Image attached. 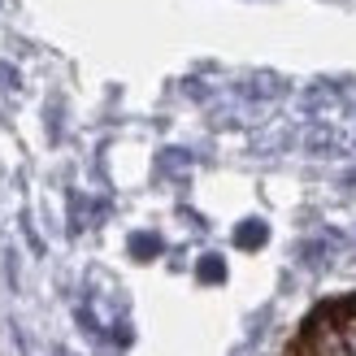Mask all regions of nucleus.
Returning <instances> with one entry per match:
<instances>
[{"label":"nucleus","mask_w":356,"mask_h":356,"mask_svg":"<svg viewBox=\"0 0 356 356\" xmlns=\"http://www.w3.org/2000/svg\"><path fill=\"white\" fill-rule=\"evenodd\" d=\"M339 334H343V352L356 356V309L352 313H339Z\"/></svg>","instance_id":"f257e3e1"},{"label":"nucleus","mask_w":356,"mask_h":356,"mask_svg":"<svg viewBox=\"0 0 356 356\" xmlns=\"http://www.w3.org/2000/svg\"><path fill=\"white\" fill-rule=\"evenodd\" d=\"M261 239H265V226H261V222H248V226L239 230V243H243V248H257Z\"/></svg>","instance_id":"f03ea898"},{"label":"nucleus","mask_w":356,"mask_h":356,"mask_svg":"<svg viewBox=\"0 0 356 356\" xmlns=\"http://www.w3.org/2000/svg\"><path fill=\"white\" fill-rule=\"evenodd\" d=\"M200 278H204V282H218V278H222V261H218V257H209V261H204V270H200Z\"/></svg>","instance_id":"7ed1b4c3"},{"label":"nucleus","mask_w":356,"mask_h":356,"mask_svg":"<svg viewBox=\"0 0 356 356\" xmlns=\"http://www.w3.org/2000/svg\"><path fill=\"white\" fill-rule=\"evenodd\" d=\"M156 248H161V243H156V239H135V252H139V257H148V252H156Z\"/></svg>","instance_id":"20e7f679"}]
</instances>
